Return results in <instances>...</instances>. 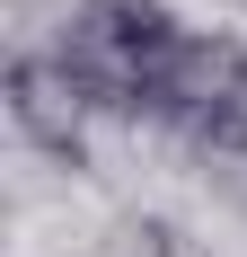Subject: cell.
Wrapping results in <instances>:
<instances>
[{
    "label": "cell",
    "mask_w": 247,
    "mask_h": 257,
    "mask_svg": "<svg viewBox=\"0 0 247 257\" xmlns=\"http://www.w3.org/2000/svg\"><path fill=\"white\" fill-rule=\"evenodd\" d=\"M176 45H186V18H176L168 0H71L53 53L71 62V80L88 89L98 115L150 124V89H159V71H168Z\"/></svg>",
    "instance_id": "6da1fadb"
},
{
    "label": "cell",
    "mask_w": 247,
    "mask_h": 257,
    "mask_svg": "<svg viewBox=\"0 0 247 257\" xmlns=\"http://www.w3.org/2000/svg\"><path fill=\"white\" fill-rule=\"evenodd\" d=\"M150 124L194 142V151H247V45L221 27H186L168 71L150 89Z\"/></svg>",
    "instance_id": "7a4b0ae2"
},
{
    "label": "cell",
    "mask_w": 247,
    "mask_h": 257,
    "mask_svg": "<svg viewBox=\"0 0 247 257\" xmlns=\"http://www.w3.org/2000/svg\"><path fill=\"white\" fill-rule=\"evenodd\" d=\"M0 98H9V124H18L26 151H44L53 169H88V124H98V106L88 89L71 80V62L53 45H18L9 53V80H0Z\"/></svg>",
    "instance_id": "3957f363"
},
{
    "label": "cell",
    "mask_w": 247,
    "mask_h": 257,
    "mask_svg": "<svg viewBox=\"0 0 247 257\" xmlns=\"http://www.w3.org/2000/svg\"><path fill=\"white\" fill-rule=\"evenodd\" d=\"M98 257H186V239H176L159 213H132V222H115V231H106Z\"/></svg>",
    "instance_id": "277c9868"
}]
</instances>
